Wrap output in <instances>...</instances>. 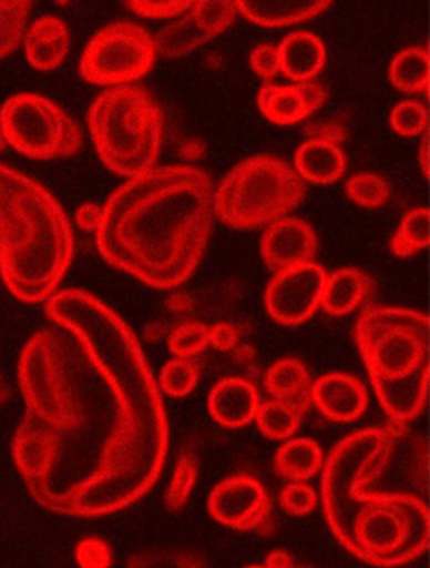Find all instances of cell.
<instances>
[{"instance_id":"24","label":"cell","mask_w":430,"mask_h":568,"mask_svg":"<svg viewBox=\"0 0 430 568\" xmlns=\"http://www.w3.org/2000/svg\"><path fill=\"white\" fill-rule=\"evenodd\" d=\"M390 81L402 93H426L429 88V51L420 45L403 49L390 64Z\"/></svg>"},{"instance_id":"25","label":"cell","mask_w":430,"mask_h":568,"mask_svg":"<svg viewBox=\"0 0 430 568\" xmlns=\"http://www.w3.org/2000/svg\"><path fill=\"white\" fill-rule=\"evenodd\" d=\"M305 414L281 400L260 403L256 414L257 427L264 437L272 440H288L298 433Z\"/></svg>"},{"instance_id":"42","label":"cell","mask_w":430,"mask_h":568,"mask_svg":"<svg viewBox=\"0 0 430 568\" xmlns=\"http://www.w3.org/2000/svg\"><path fill=\"white\" fill-rule=\"evenodd\" d=\"M8 146V140H6L4 133L0 132V152H4Z\"/></svg>"},{"instance_id":"34","label":"cell","mask_w":430,"mask_h":568,"mask_svg":"<svg viewBox=\"0 0 430 568\" xmlns=\"http://www.w3.org/2000/svg\"><path fill=\"white\" fill-rule=\"evenodd\" d=\"M76 560L81 568H110L113 555L106 541L90 537L78 544Z\"/></svg>"},{"instance_id":"27","label":"cell","mask_w":430,"mask_h":568,"mask_svg":"<svg viewBox=\"0 0 430 568\" xmlns=\"http://www.w3.org/2000/svg\"><path fill=\"white\" fill-rule=\"evenodd\" d=\"M31 2L0 0V60L18 49L28 28Z\"/></svg>"},{"instance_id":"40","label":"cell","mask_w":430,"mask_h":568,"mask_svg":"<svg viewBox=\"0 0 430 568\" xmlns=\"http://www.w3.org/2000/svg\"><path fill=\"white\" fill-rule=\"evenodd\" d=\"M266 568H293L295 567V560L291 555L285 550H273L272 554L266 557Z\"/></svg>"},{"instance_id":"10","label":"cell","mask_w":430,"mask_h":568,"mask_svg":"<svg viewBox=\"0 0 430 568\" xmlns=\"http://www.w3.org/2000/svg\"><path fill=\"white\" fill-rule=\"evenodd\" d=\"M327 276V271L313 261L278 271L264 295L266 312L279 325L296 326L308 322L321 306Z\"/></svg>"},{"instance_id":"26","label":"cell","mask_w":430,"mask_h":568,"mask_svg":"<svg viewBox=\"0 0 430 568\" xmlns=\"http://www.w3.org/2000/svg\"><path fill=\"white\" fill-rule=\"evenodd\" d=\"M429 246V211L413 209L400 222L390 250L397 257H410Z\"/></svg>"},{"instance_id":"21","label":"cell","mask_w":430,"mask_h":568,"mask_svg":"<svg viewBox=\"0 0 430 568\" xmlns=\"http://www.w3.org/2000/svg\"><path fill=\"white\" fill-rule=\"evenodd\" d=\"M295 170L303 182L330 185L347 172V160L340 145L325 140H306L295 156Z\"/></svg>"},{"instance_id":"11","label":"cell","mask_w":430,"mask_h":568,"mask_svg":"<svg viewBox=\"0 0 430 568\" xmlns=\"http://www.w3.org/2000/svg\"><path fill=\"white\" fill-rule=\"evenodd\" d=\"M236 14V2L233 0H198L181 21L167 26L153 38L156 52L165 58L188 54L215 36L223 34L233 24Z\"/></svg>"},{"instance_id":"2","label":"cell","mask_w":430,"mask_h":568,"mask_svg":"<svg viewBox=\"0 0 430 568\" xmlns=\"http://www.w3.org/2000/svg\"><path fill=\"white\" fill-rule=\"evenodd\" d=\"M389 429L358 430L345 437L322 463V509L337 540L375 567H399L429 545L427 499L410 495L357 496L365 466L389 443Z\"/></svg>"},{"instance_id":"8","label":"cell","mask_w":430,"mask_h":568,"mask_svg":"<svg viewBox=\"0 0 430 568\" xmlns=\"http://www.w3.org/2000/svg\"><path fill=\"white\" fill-rule=\"evenodd\" d=\"M156 60L153 36L135 22H113L88 42L80 73L96 87H129L150 73Z\"/></svg>"},{"instance_id":"38","label":"cell","mask_w":430,"mask_h":568,"mask_svg":"<svg viewBox=\"0 0 430 568\" xmlns=\"http://www.w3.org/2000/svg\"><path fill=\"white\" fill-rule=\"evenodd\" d=\"M305 133L309 136L308 140H325L335 145H340L348 135L347 129L340 122L313 123L306 126Z\"/></svg>"},{"instance_id":"1","label":"cell","mask_w":430,"mask_h":568,"mask_svg":"<svg viewBox=\"0 0 430 568\" xmlns=\"http://www.w3.org/2000/svg\"><path fill=\"white\" fill-rule=\"evenodd\" d=\"M214 184L204 170L155 166L108 199L96 231L101 256L155 290L178 288L204 257Z\"/></svg>"},{"instance_id":"12","label":"cell","mask_w":430,"mask_h":568,"mask_svg":"<svg viewBox=\"0 0 430 568\" xmlns=\"http://www.w3.org/2000/svg\"><path fill=\"white\" fill-rule=\"evenodd\" d=\"M208 511L224 527L256 531L272 518V499L256 478L236 475L212 489Z\"/></svg>"},{"instance_id":"5","label":"cell","mask_w":430,"mask_h":568,"mask_svg":"<svg viewBox=\"0 0 430 568\" xmlns=\"http://www.w3.org/2000/svg\"><path fill=\"white\" fill-rule=\"evenodd\" d=\"M88 129L101 162L115 174L135 179L155 169L164 113L145 88H108L88 111Z\"/></svg>"},{"instance_id":"29","label":"cell","mask_w":430,"mask_h":568,"mask_svg":"<svg viewBox=\"0 0 430 568\" xmlns=\"http://www.w3.org/2000/svg\"><path fill=\"white\" fill-rule=\"evenodd\" d=\"M345 192L354 204L365 209L383 207L392 195L389 182L371 172L354 175L345 185Z\"/></svg>"},{"instance_id":"35","label":"cell","mask_w":430,"mask_h":568,"mask_svg":"<svg viewBox=\"0 0 430 568\" xmlns=\"http://www.w3.org/2000/svg\"><path fill=\"white\" fill-rule=\"evenodd\" d=\"M194 2L187 0H168V2H126V8L135 12L136 16H143L149 19H172L187 12Z\"/></svg>"},{"instance_id":"44","label":"cell","mask_w":430,"mask_h":568,"mask_svg":"<svg viewBox=\"0 0 430 568\" xmlns=\"http://www.w3.org/2000/svg\"><path fill=\"white\" fill-rule=\"evenodd\" d=\"M293 568H309V567H303V565H295Z\"/></svg>"},{"instance_id":"39","label":"cell","mask_w":430,"mask_h":568,"mask_svg":"<svg viewBox=\"0 0 430 568\" xmlns=\"http://www.w3.org/2000/svg\"><path fill=\"white\" fill-rule=\"evenodd\" d=\"M101 215H103V209L98 207L96 204H83L76 211V224L86 233H96Z\"/></svg>"},{"instance_id":"7","label":"cell","mask_w":430,"mask_h":568,"mask_svg":"<svg viewBox=\"0 0 430 568\" xmlns=\"http://www.w3.org/2000/svg\"><path fill=\"white\" fill-rule=\"evenodd\" d=\"M0 132L8 145L32 160L66 159L83 145V133L66 111L35 93H19L6 101Z\"/></svg>"},{"instance_id":"18","label":"cell","mask_w":430,"mask_h":568,"mask_svg":"<svg viewBox=\"0 0 430 568\" xmlns=\"http://www.w3.org/2000/svg\"><path fill=\"white\" fill-rule=\"evenodd\" d=\"M279 68L288 80L309 83L327 63V48L308 31L291 32L278 45Z\"/></svg>"},{"instance_id":"14","label":"cell","mask_w":430,"mask_h":568,"mask_svg":"<svg viewBox=\"0 0 430 568\" xmlns=\"http://www.w3.org/2000/svg\"><path fill=\"white\" fill-rule=\"evenodd\" d=\"M327 90L318 83L272 84L260 88L257 106L264 119L278 126H291L318 111L327 101Z\"/></svg>"},{"instance_id":"30","label":"cell","mask_w":430,"mask_h":568,"mask_svg":"<svg viewBox=\"0 0 430 568\" xmlns=\"http://www.w3.org/2000/svg\"><path fill=\"white\" fill-rule=\"evenodd\" d=\"M198 466L194 456L188 453H182L175 466L174 475H172L171 485L165 493V506L171 511H178L187 505L191 499L192 491L197 485Z\"/></svg>"},{"instance_id":"33","label":"cell","mask_w":430,"mask_h":568,"mask_svg":"<svg viewBox=\"0 0 430 568\" xmlns=\"http://www.w3.org/2000/svg\"><path fill=\"white\" fill-rule=\"evenodd\" d=\"M279 503L291 517H306L318 506V495L308 483H288L279 495Z\"/></svg>"},{"instance_id":"17","label":"cell","mask_w":430,"mask_h":568,"mask_svg":"<svg viewBox=\"0 0 430 568\" xmlns=\"http://www.w3.org/2000/svg\"><path fill=\"white\" fill-rule=\"evenodd\" d=\"M70 29L57 16H42L25 31V58L39 71H52L63 64L70 52Z\"/></svg>"},{"instance_id":"41","label":"cell","mask_w":430,"mask_h":568,"mask_svg":"<svg viewBox=\"0 0 430 568\" xmlns=\"http://www.w3.org/2000/svg\"><path fill=\"white\" fill-rule=\"evenodd\" d=\"M420 169H422L423 178L429 175V136H423L422 146L419 152Z\"/></svg>"},{"instance_id":"16","label":"cell","mask_w":430,"mask_h":568,"mask_svg":"<svg viewBox=\"0 0 430 568\" xmlns=\"http://www.w3.org/2000/svg\"><path fill=\"white\" fill-rule=\"evenodd\" d=\"M259 406V392L246 378H223L212 387L208 395L212 419L227 429H239L253 423Z\"/></svg>"},{"instance_id":"9","label":"cell","mask_w":430,"mask_h":568,"mask_svg":"<svg viewBox=\"0 0 430 568\" xmlns=\"http://www.w3.org/2000/svg\"><path fill=\"white\" fill-rule=\"evenodd\" d=\"M12 456L32 498L48 508L61 462L60 434L25 413L12 439Z\"/></svg>"},{"instance_id":"31","label":"cell","mask_w":430,"mask_h":568,"mask_svg":"<svg viewBox=\"0 0 430 568\" xmlns=\"http://www.w3.org/2000/svg\"><path fill=\"white\" fill-rule=\"evenodd\" d=\"M208 347V326L198 322L182 323L168 336V351L175 358H194Z\"/></svg>"},{"instance_id":"13","label":"cell","mask_w":430,"mask_h":568,"mask_svg":"<svg viewBox=\"0 0 430 568\" xmlns=\"http://www.w3.org/2000/svg\"><path fill=\"white\" fill-rule=\"evenodd\" d=\"M318 241L308 222L296 217H283L267 225L260 240V256L269 270H288L311 263Z\"/></svg>"},{"instance_id":"36","label":"cell","mask_w":430,"mask_h":568,"mask_svg":"<svg viewBox=\"0 0 430 568\" xmlns=\"http://www.w3.org/2000/svg\"><path fill=\"white\" fill-rule=\"evenodd\" d=\"M250 68L263 80H273L281 73L279 68L278 48L273 44H260L250 52Z\"/></svg>"},{"instance_id":"19","label":"cell","mask_w":430,"mask_h":568,"mask_svg":"<svg viewBox=\"0 0 430 568\" xmlns=\"http://www.w3.org/2000/svg\"><path fill=\"white\" fill-rule=\"evenodd\" d=\"M330 0H240L237 11L263 28H283L309 21L330 8Z\"/></svg>"},{"instance_id":"23","label":"cell","mask_w":430,"mask_h":568,"mask_svg":"<svg viewBox=\"0 0 430 568\" xmlns=\"http://www.w3.org/2000/svg\"><path fill=\"white\" fill-rule=\"evenodd\" d=\"M322 450L308 437H291L276 450L275 471L289 483H306L321 471Z\"/></svg>"},{"instance_id":"32","label":"cell","mask_w":430,"mask_h":568,"mask_svg":"<svg viewBox=\"0 0 430 568\" xmlns=\"http://www.w3.org/2000/svg\"><path fill=\"white\" fill-rule=\"evenodd\" d=\"M427 125H429V115H427V108L420 101H402L390 113V126L400 136L412 139V136L422 135L427 132Z\"/></svg>"},{"instance_id":"15","label":"cell","mask_w":430,"mask_h":568,"mask_svg":"<svg viewBox=\"0 0 430 568\" xmlns=\"http://www.w3.org/2000/svg\"><path fill=\"white\" fill-rule=\"evenodd\" d=\"M311 404L334 423H354L367 410V387L354 375L331 372L313 382Z\"/></svg>"},{"instance_id":"6","label":"cell","mask_w":430,"mask_h":568,"mask_svg":"<svg viewBox=\"0 0 430 568\" xmlns=\"http://www.w3.org/2000/svg\"><path fill=\"white\" fill-rule=\"evenodd\" d=\"M305 197L295 166L278 156H249L214 192V215L233 230H257L286 217Z\"/></svg>"},{"instance_id":"28","label":"cell","mask_w":430,"mask_h":568,"mask_svg":"<svg viewBox=\"0 0 430 568\" xmlns=\"http://www.w3.org/2000/svg\"><path fill=\"white\" fill-rule=\"evenodd\" d=\"M201 377V367L192 358H172L164 365L158 377V390L168 397L182 399L194 392Z\"/></svg>"},{"instance_id":"43","label":"cell","mask_w":430,"mask_h":568,"mask_svg":"<svg viewBox=\"0 0 430 568\" xmlns=\"http://www.w3.org/2000/svg\"><path fill=\"white\" fill-rule=\"evenodd\" d=\"M246 568H266V567H264V565H250V567H246Z\"/></svg>"},{"instance_id":"37","label":"cell","mask_w":430,"mask_h":568,"mask_svg":"<svg viewBox=\"0 0 430 568\" xmlns=\"http://www.w3.org/2000/svg\"><path fill=\"white\" fill-rule=\"evenodd\" d=\"M239 328L233 323H215L208 328V345L219 352H233L239 344Z\"/></svg>"},{"instance_id":"20","label":"cell","mask_w":430,"mask_h":568,"mask_svg":"<svg viewBox=\"0 0 430 568\" xmlns=\"http://www.w3.org/2000/svg\"><path fill=\"white\" fill-rule=\"evenodd\" d=\"M373 281L357 267H341L328 274L322 288L321 308L331 316H345L371 298Z\"/></svg>"},{"instance_id":"22","label":"cell","mask_w":430,"mask_h":568,"mask_svg":"<svg viewBox=\"0 0 430 568\" xmlns=\"http://www.w3.org/2000/svg\"><path fill=\"white\" fill-rule=\"evenodd\" d=\"M264 387L273 399L289 404L303 414L311 406V375L296 358H281L273 364L264 377Z\"/></svg>"},{"instance_id":"4","label":"cell","mask_w":430,"mask_h":568,"mask_svg":"<svg viewBox=\"0 0 430 568\" xmlns=\"http://www.w3.org/2000/svg\"><path fill=\"white\" fill-rule=\"evenodd\" d=\"M358 351L387 416L406 426L422 413L429 392V316L368 306L355 326Z\"/></svg>"},{"instance_id":"3","label":"cell","mask_w":430,"mask_h":568,"mask_svg":"<svg viewBox=\"0 0 430 568\" xmlns=\"http://www.w3.org/2000/svg\"><path fill=\"white\" fill-rule=\"evenodd\" d=\"M74 237L66 212L48 189L0 163V274L19 302L57 295L70 270Z\"/></svg>"}]
</instances>
